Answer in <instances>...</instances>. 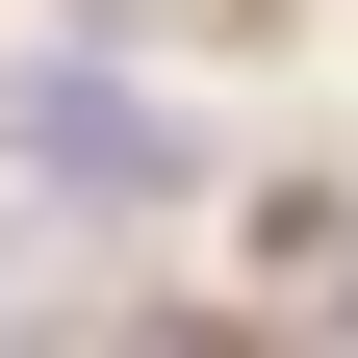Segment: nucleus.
<instances>
[{
	"instance_id": "obj_2",
	"label": "nucleus",
	"mask_w": 358,
	"mask_h": 358,
	"mask_svg": "<svg viewBox=\"0 0 358 358\" xmlns=\"http://www.w3.org/2000/svg\"><path fill=\"white\" fill-rule=\"evenodd\" d=\"M103 358H256V333H231V307H128Z\"/></svg>"
},
{
	"instance_id": "obj_1",
	"label": "nucleus",
	"mask_w": 358,
	"mask_h": 358,
	"mask_svg": "<svg viewBox=\"0 0 358 358\" xmlns=\"http://www.w3.org/2000/svg\"><path fill=\"white\" fill-rule=\"evenodd\" d=\"M0 179H26V205H103V231H154L179 179H205V128H179L128 52H77V26H52V52L0 77Z\"/></svg>"
},
{
	"instance_id": "obj_4",
	"label": "nucleus",
	"mask_w": 358,
	"mask_h": 358,
	"mask_svg": "<svg viewBox=\"0 0 358 358\" xmlns=\"http://www.w3.org/2000/svg\"><path fill=\"white\" fill-rule=\"evenodd\" d=\"M0 358H26V333H0Z\"/></svg>"
},
{
	"instance_id": "obj_3",
	"label": "nucleus",
	"mask_w": 358,
	"mask_h": 358,
	"mask_svg": "<svg viewBox=\"0 0 358 358\" xmlns=\"http://www.w3.org/2000/svg\"><path fill=\"white\" fill-rule=\"evenodd\" d=\"M333 358H358V307H333Z\"/></svg>"
}]
</instances>
